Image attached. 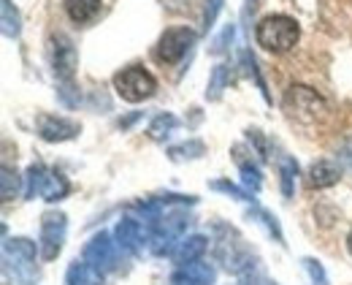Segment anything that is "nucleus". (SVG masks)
<instances>
[{
  "mask_svg": "<svg viewBox=\"0 0 352 285\" xmlns=\"http://www.w3.org/2000/svg\"><path fill=\"white\" fill-rule=\"evenodd\" d=\"M233 36H236V25H225L220 36L212 41L209 52H212V54H225V52H228V47H230V41H233Z\"/></svg>",
  "mask_w": 352,
  "mask_h": 285,
  "instance_id": "nucleus-29",
  "label": "nucleus"
},
{
  "mask_svg": "<svg viewBox=\"0 0 352 285\" xmlns=\"http://www.w3.org/2000/svg\"><path fill=\"white\" fill-rule=\"evenodd\" d=\"M271 285H276V283H271Z\"/></svg>",
  "mask_w": 352,
  "mask_h": 285,
  "instance_id": "nucleus-34",
  "label": "nucleus"
},
{
  "mask_svg": "<svg viewBox=\"0 0 352 285\" xmlns=\"http://www.w3.org/2000/svg\"><path fill=\"white\" fill-rule=\"evenodd\" d=\"M192 47H195V33H192L190 28H184V25L168 28V30L160 36L157 47H155V57H157L160 63H166V65H174L179 60H184L187 52Z\"/></svg>",
  "mask_w": 352,
  "mask_h": 285,
  "instance_id": "nucleus-9",
  "label": "nucleus"
},
{
  "mask_svg": "<svg viewBox=\"0 0 352 285\" xmlns=\"http://www.w3.org/2000/svg\"><path fill=\"white\" fill-rule=\"evenodd\" d=\"M22 180H25V177H19L14 169L3 166V171H0V196H3V201H11V198H16V193H19V185H22Z\"/></svg>",
  "mask_w": 352,
  "mask_h": 285,
  "instance_id": "nucleus-25",
  "label": "nucleus"
},
{
  "mask_svg": "<svg viewBox=\"0 0 352 285\" xmlns=\"http://www.w3.org/2000/svg\"><path fill=\"white\" fill-rule=\"evenodd\" d=\"M120 253H122V250H120L117 239L111 237V234H106V231H100V234H95V237L85 244L82 258L87 261L89 266H95L98 272H111V269H117Z\"/></svg>",
  "mask_w": 352,
  "mask_h": 285,
  "instance_id": "nucleus-10",
  "label": "nucleus"
},
{
  "mask_svg": "<svg viewBox=\"0 0 352 285\" xmlns=\"http://www.w3.org/2000/svg\"><path fill=\"white\" fill-rule=\"evenodd\" d=\"M347 250H350V255H352V231H350V237H347Z\"/></svg>",
  "mask_w": 352,
  "mask_h": 285,
  "instance_id": "nucleus-33",
  "label": "nucleus"
},
{
  "mask_svg": "<svg viewBox=\"0 0 352 285\" xmlns=\"http://www.w3.org/2000/svg\"><path fill=\"white\" fill-rule=\"evenodd\" d=\"M100 8H103V0H65V14L76 25H89L92 19H98Z\"/></svg>",
  "mask_w": 352,
  "mask_h": 285,
  "instance_id": "nucleus-16",
  "label": "nucleus"
},
{
  "mask_svg": "<svg viewBox=\"0 0 352 285\" xmlns=\"http://www.w3.org/2000/svg\"><path fill=\"white\" fill-rule=\"evenodd\" d=\"M114 90L128 103H141L157 93V79L141 65H128L120 74H114Z\"/></svg>",
  "mask_w": 352,
  "mask_h": 285,
  "instance_id": "nucleus-5",
  "label": "nucleus"
},
{
  "mask_svg": "<svg viewBox=\"0 0 352 285\" xmlns=\"http://www.w3.org/2000/svg\"><path fill=\"white\" fill-rule=\"evenodd\" d=\"M103 283V272H98L95 266H89L87 261L76 258L71 266H68V275H65V285H100Z\"/></svg>",
  "mask_w": 352,
  "mask_h": 285,
  "instance_id": "nucleus-17",
  "label": "nucleus"
},
{
  "mask_svg": "<svg viewBox=\"0 0 352 285\" xmlns=\"http://www.w3.org/2000/svg\"><path fill=\"white\" fill-rule=\"evenodd\" d=\"M282 103H285V112H287L293 120H298V123H317V120L325 117V112H328L322 95H317V90L304 87V85L287 87Z\"/></svg>",
  "mask_w": 352,
  "mask_h": 285,
  "instance_id": "nucleus-6",
  "label": "nucleus"
},
{
  "mask_svg": "<svg viewBox=\"0 0 352 285\" xmlns=\"http://www.w3.org/2000/svg\"><path fill=\"white\" fill-rule=\"evenodd\" d=\"M298 22L287 14H268L255 28V41L271 54H285L298 44Z\"/></svg>",
  "mask_w": 352,
  "mask_h": 285,
  "instance_id": "nucleus-2",
  "label": "nucleus"
},
{
  "mask_svg": "<svg viewBox=\"0 0 352 285\" xmlns=\"http://www.w3.org/2000/svg\"><path fill=\"white\" fill-rule=\"evenodd\" d=\"M65 234H68V218L65 212H44L41 218V237H38V250L44 261H54L65 244Z\"/></svg>",
  "mask_w": 352,
  "mask_h": 285,
  "instance_id": "nucleus-7",
  "label": "nucleus"
},
{
  "mask_svg": "<svg viewBox=\"0 0 352 285\" xmlns=\"http://www.w3.org/2000/svg\"><path fill=\"white\" fill-rule=\"evenodd\" d=\"M206 247H209V239L204 237V234L182 237V239H179V244L174 247V253H171V258H174L179 266H184V264L201 261V255L206 253Z\"/></svg>",
  "mask_w": 352,
  "mask_h": 285,
  "instance_id": "nucleus-15",
  "label": "nucleus"
},
{
  "mask_svg": "<svg viewBox=\"0 0 352 285\" xmlns=\"http://www.w3.org/2000/svg\"><path fill=\"white\" fill-rule=\"evenodd\" d=\"M176 128H179V117L171 114V112H160V114L152 117V123H149V128H146V136H149L152 142H166Z\"/></svg>",
  "mask_w": 352,
  "mask_h": 285,
  "instance_id": "nucleus-18",
  "label": "nucleus"
},
{
  "mask_svg": "<svg viewBox=\"0 0 352 285\" xmlns=\"http://www.w3.org/2000/svg\"><path fill=\"white\" fill-rule=\"evenodd\" d=\"M217 269L206 261H192L184 266H176L171 275V285H214Z\"/></svg>",
  "mask_w": 352,
  "mask_h": 285,
  "instance_id": "nucleus-13",
  "label": "nucleus"
},
{
  "mask_svg": "<svg viewBox=\"0 0 352 285\" xmlns=\"http://www.w3.org/2000/svg\"><path fill=\"white\" fill-rule=\"evenodd\" d=\"M296 180H298V163H296V158L282 155V158H279V188H282V196H285V198H293V193H296Z\"/></svg>",
  "mask_w": 352,
  "mask_h": 285,
  "instance_id": "nucleus-20",
  "label": "nucleus"
},
{
  "mask_svg": "<svg viewBox=\"0 0 352 285\" xmlns=\"http://www.w3.org/2000/svg\"><path fill=\"white\" fill-rule=\"evenodd\" d=\"M250 142H255V147H258V155L265 160V158H268V144H265L263 134H261V131H250Z\"/></svg>",
  "mask_w": 352,
  "mask_h": 285,
  "instance_id": "nucleus-31",
  "label": "nucleus"
},
{
  "mask_svg": "<svg viewBox=\"0 0 352 285\" xmlns=\"http://www.w3.org/2000/svg\"><path fill=\"white\" fill-rule=\"evenodd\" d=\"M57 98L68 106V109H74V106H79V90H76V82H57Z\"/></svg>",
  "mask_w": 352,
  "mask_h": 285,
  "instance_id": "nucleus-27",
  "label": "nucleus"
},
{
  "mask_svg": "<svg viewBox=\"0 0 352 285\" xmlns=\"http://www.w3.org/2000/svg\"><path fill=\"white\" fill-rule=\"evenodd\" d=\"M239 171H241V185L250 193H258V190L263 188V174H261V169L252 160L239 158Z\"/></svg>",
  "mask_w": 352,
  "mask_h": 285,
  "instance_id": "nucleus-24",
  "label": "nucleus"
},
{
  "mask_svg": "<svg viewBox=\"0 0 352 285\" xmlns=\"http://www.w3.org/2000/svg\"><path fill=\"white\" fill-rule=\"evenodd\" d=\"M228 85H230V68L225 63H217L212 68V76L206 85V101H220L222 93L228 90Z\"/></svg>",
  "mask_w": 352,
  "mask_h": 285,
  "instance_id": "nucleus-22",
  "label": "nucleus"
},
{
  "mask_svg": "<svg viewBox=\"0 0 352 285\" xmlns=\"http://www.w3.org/2000/svg\"><path fill=\"white\" fill-rule=\"evenodd\" d=\"M0 25H3V36L6 39H19L22 17H19V8L11 0H0Z\"/></svg>",
  "mask_w": 352,
  "mask_h": 285,
  "instance_id": "nucleus-19",
  "label": "nucleus"
},
{
  "mask_svg": "<svg viewBox=\"0 0 352 285\" xmlns=\"http://www.w3.org/2000/svg\"><path fill=\"white\" fill-rule=\"evenodd\" d=\"M217 244H214V250H217V258H220V264L230 272V275H250L252 269H255V255H252V250L247 247V242L239 237L233 229H228V226H217Z\"/></svg>",
  "mask_w": 352,
  "mask_h": 285,
  "instance_id": "nucleus-4",
  "label": "nucleus"
},
{
  "mask_svg": "<svg viewBox=\"0 0 352 285\" xmlns=\"http://www.w3.org/2000/svg\"><path fill=\"white\" fill-rule=\"evenodd\" d=\"M204 155H206V144L201 142V139H187V142L168 147V158H171L174 163H184V160H198V158H204Z\"/></svg>",
  "mask_w": 352,
  "mask_h": 285,
  "instance_id": "nucleus-21",
  "label": "nucleus"
},
{
  "mask_svg": "<svg viewBox=\"0 0 352 285\" xmlns=\"http://www.w3.org/2000/svg\"><path fill=\"white\" fill-rule=\"evenodd\" d=\"M339 160L352 169V139H347V142L342 144V149H339Z\"/></svg>",
  "mask_w": 352,
  "mask_h": 285,
  "instance_id": "nucleus-32",
  "label": "nucleus"
},
{
  "mask_svg": "<svg viewBox=\"0 0 352 285\" xmlns=\"http://www.w3.org/2000/svg\"><path fill=\"white\" fill-rule=\"evenodd\" d=\"M82 134V125L76 120H68V117H57V114H44L38 120V136L49 144H60V142H71Z\"/></svg>",
  "mask_w": 352,
  "mask_h": 285,
  "instance_id": "nucleus-12",
  "label": "nucleus"
},
{
  "mask_svg": "<svg viewBox=\"0 0 352 285\" xmlns=\"http://www.w3.org/2000/svg\"><path fill=\"white\" fill-rule=\"evenodd\" d=\"M212 190H220V193H225V196H233V198H239V201H252L255 204V198H252V193L247 188H239V185H233V182H228V180H214L212 182Z\"/></svg>",
  "mask_w": 352,
  "mask_h": 285,
  "instance_id": "nucleus-26",
  "label": "nucleus"
},
{
  "mask_svg": "<svg viewBox=\"0 0 352 285\" xmlns=\"http://www.w3.org/2000/svg\"><path fill=\"white\" fill-rule=\"evenodd\" d=\"M342 180V169L333 163V160H314L311 166H309L307 171V185L309 188H331V185H336Z\"/></svg>",
  "mask_w": 352,
  "mask_h": 285,
  "instance_id": "nucleus-14",
  "label": "nucleus"
},
{
  "mask_svg": "<svg viewBox=\"0 0 352 285\" xmlns=\"http://www.w3.org/2000/svg\"><path fill=\"white\" fill-rule=\"evenodd\" d=\"M247 215H250L255 223H261L265 231H268V237H274V242H276V244H282V247H285V234H282V229H279L276 218H274L268 209H263V207H255V204H252V209H250Z\"/></svg>",
  "mask_w": 352,
  "mask_h": 285,
  "instance_id": "nucleus-23",
  "label": "nucleus"
},
{
  "mask_svg": "<svg viewBox=\"0 0 352 285\" xmlns=\"http://www.w3.org/2000/svg\"><path fill=\"white\" fill-rule=\"evenodd\" d=\"M114 239L120 244L122 253H131V255H141L144 247H149V234H146V226L135 218H122L117 226H114Z\"/></svg>",
  "mask_w": 352,
  "mask_h": 285,
  "instance_id": "nucleus-11",
  "label": "nucleus"
},
{
  "mask_svg": "<svg viewBox=\"0 0 352 285\" xmlns=\"http://www.w3.org/2000/svg\"><path fill=\"white\" fill-rule=\"evenodd\" d=\"M301 264H304L309 280H311L314 285H331L328 283V275H325V269H322V264H320V261H314V258H301Z\"/></svg>",
  "mask_w": 352,
  "mask_h": 285,
  "instance_id": "nucleus-28",
  "label": "nucleus"
},
{
  "mask_svg": "<svg viewBox=\"0 0 352 285\" xmlns=\"http://www.w3.org/2000/svg\"><path fill=\"white\" fill-rule=\"evenodd\" d=\"M222 3H225V0H206V11H204V28H206V30L214 25L217 14L222 11Z\"/></svg>",
  "mask_w": 352,
  "mask_h": 285,
  "instance_id": "nucleus-30",
  "label": "nucleus"
},
{
  "mask_svg": "<svg viewBox=\"0 0 352 285\" xmlns=\"http://www.w3.org/2000/svg\"><path fill=\"white\" fill-rule=\"evenodd\" d=\"M68 193H71V182H68V177H65L63 171L49 169L44 163L28 166V171H25V198L41 196L49 204H57V201H63Z\"/></svg>",
  "mask_w": 352,
  "mask_h": 285,
  "instance_id": "nucleus-3",
  "label": "nucleus"
},
{
  "mask_svg": "<svg viewBox=\"0 0 352 285\" xmlns=\"http://www.w3.org/2000/svg\"><path fill=\"white\" fill-rule=\"evenodd\" d=\"M49 57H52V71L57 82H74L76 68H79V54L68 36L57 33L49 39Z\"/></svg>",
  "mask_w": 352,
  "mask_h": 285,
  "instance_id": "nucleus-8",
  "label": "nucleus"
},
{
  "mask_svg": "<svg viewBox=\"0 0 352 285\" xmlns=\"http://www.w3.org/2000/svg\"><path fill=\"white\" fill-rule=\"evenodd\" d=\"M38 244L28 237L3 242V285H36L38 283Z\"/></svg>",
  "mask_w": 352,
  "mask_h": 285,
  "instance_id": "nucleus-1",
  "label": "nucleus"
}]
</instances>
